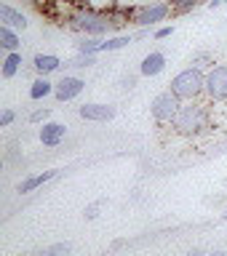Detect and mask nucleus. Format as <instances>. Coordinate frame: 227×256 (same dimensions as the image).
I'll use <instances>...</instances> for the list:
<instances>
[{"label": "nucleus", "mask_w": 227, "mask_h": 256, "mask_svg": "<svg viewBox=\"0 0 227 256\" xmlns=\"http://www.w3.org/2000/svg\"><path fill=\"white\" fill-rule=\"evenodd\" d=\"M0 46H3L6 51H19L22 40H19V35H16V30L6 27V24H0Z\"/></svg>", "instance_id": "2eb2a0df"}, {"label": "nucleus", "mask_w": 227, "mask_h": 256, "mask_svg": "<svg viewBox=\"0 0 227 256\" xmlns=\"http://www.w3.org/2000/svg\"><path fill=\"white\" fill-rule=\"evenodd\" d=\"M83 88H86V83H83L80 78H75V75H64L59 83H56L54 94H56V99H59V102H72L80 91H83Z\"/></svg>", "instance_id": "0eeeda50"}, {"label": "nucleus", "mask_w": 227, "mask_h": 256, "mask_svg": "<svg viewBox=\"0 0 227 256\" xmlns=\"http://www.w3.org/2000/svg\"><path fill=\"white\" fill-rule=\"evenodd\" d=\"M70 24L80 32H86V35H104V32H110V27H115L110 19V14H96V11H78L72 14Z\"/></svg>", "instance_id": "7ed1b4c3"}, {"label": "nucleus", "mask_w": 227, "mask_h": 256, "mask_svg": "<svg viewBox=\"0 0 227 256\" xmlns=\"http://www.w3.org/2000/svg\"><path fill=\"white\" fill-rule=\"evenodd\" d=\"M179 102L182 99L174 91H163L160 96H155V102H152V107H150L152 118H155L158 123H171L176 118V112H179V107H182Z\"/></svg>", "instance_id": "20e7f679"}, {"label": "nucleus", "mask_w": 227, "mask_h": 256, "mask_svg": "<svg viewBox=\"0 0 227 256\" xmlns=\"http://www.w3.org/2000/svg\"><path fill=\"white\" fill-rule=\"evenodd\" d=\"M0 24H6V27H11V30H24L27 27V16H24L22 11H16L14 6H8V3H3L0 6Z\"/></svg>", "instance_id": "9d476101"}, {"label": "nucleus", "mask_w": 227, "mask_h": 256, "mask_svg": "<svg viewBox=\"0 0 227 256\" xmlns=\"http://www.w3.org/2000/svg\"><path fill=\"white\" fill-rule=\"evenodd\" d=\"M96 211H99V203L88 206V208H86V219H96Z\"/></svg>", "instance_id": "a878e982"}, {"label": "nucleus", "mask_w": 227, "mask_h": 256, "mask_svg": "<svg viewBox=\"0 0 227 256\" xmlns=\"http://www.w3.org/2000/svg\"><path fill=\"white\" fill-rule=\"evenodd\" d=\"M32 67H35L40 75H51V72H56L62 67V59L54 54H38L35 59H32Z\"/></svg>", "instance_id": "f8f14e48"}, {"label": "nucleus", "mask_w": 227, "mask_h": 256, "mask_svg": "<svg viewBox=\"0 0 227 256\" xmlns=\"http://www.w3.org/2000/svg\"><path fill=\"white\" fill-rule=\"evenodd\" d=\"M78 115L83 120H91V123H107V120L115 118V107L112 104H83L78 110Z\"/></svg>", "instance_id": "6e6552de"}, {"label": "nucleus", "mask_w": 227, "mask_h": 256, "mask_svg": "<svg viewBox=\"0 0 227 256\" xmlns=\"http://www.w3.org/2000/svg\"><path fill=\"white\" fill-rule=\"evenodd\" d=\"M227 3V0H208V6H211V8H219V6H224Z\"/></svg>", "instance_id": "cd10ccee"}, {"label": "nucleus", "mask_w": 227, "mask_h": 256, "mask_svg": "<svg viewBox=\"0 0 227 256\" xmlns=\"http://www.w3.org/2000/svg\"><path fill=\"white\" fill-rule=\"evenodd\" d=\"M78 51H80V54H96V51H102V38H99V35H86V38H80V40H78Z\"/></svg>", "instance_id": "f3484780"}, {"label": "nucleus", "mask_w": 227, "mask_h": 256, "mask_svg": "<svg viewBox=\"0 0 227 256\" xmlns=\"http://www.w3.org/2000/svg\"><path fill=\"white\" fill-rule=\"evenodd\" d=\"M46 118H48V110H46V107H43V110H35V112L30 115L32 123H40V120H46Z\"/></svg>", "instance_id": "b1692460"}, {"label": "nucleus", "mask_w": 227, "mask_h": 256, "mask_svg": "<svg viewBox=\"0 0 227 256\" xmlns=\"http://www.w3.org/2000/svg\"><path fill=\"white\" fill-rule=\"evenodd\" d=\"M171 32H174V27H158V30H155V38H158V40H163V38L171 35Z\"/></svg>", "instance_id": "393cba45"}, {"label": "nucleus", "mask_w": 227, "mask_h": 256, "mask_svg": "<svg viewBox=\"0 0 227 256\" xmlns=\"http://www.w3.org/2000/svg\"><path fill=\"white\" fill-rule=\"evenodd\" d=\"M200 6V0H171V8L176 14H187L192 11V8H198Z\"/></svg>", "instance_id": "aec40b11"}, {"label": "nucleus", "mask_w": 227, "mask_h": 256, "mask_svg": "<svg viewBox=\"0 0 227 256\" xmlns=\"http://www.w3.org/2000/svg\"><path fill=\"white\" fill-rule=\"evenodd\" d=\"M168 11H171V6H168V3L139 6L134 11V24H139V27H152V24H158V22H166Z\"/></svg>", "instance_id": "39448f33"}, {"label": "nucleus", "mask_w": 227, "mask_h": 256, "mask_svg": "<svg viewBox=\"0 0 227 256\" xmlns=\"http://www.w3.org/2000/svg\"><path fill=\"white\" fill-rule=\"evenodd\" d=\"M54 88H56V83H51L46 75H40L35 83H32V88H30V99H35V102L46 99L48 94H54Z\"/></svg>", "instance_id": "4468645a"}, {"label": "nucleus", "mask_w": 227, "mask_h": 256, "mask_svg": "<svg viewBox=\"0 0 227 256\" xmlns=\"http://www.w3.org/2000/svg\"><path fill=\"white\" fill-rule=\"evenodd\" d=\"M14 123V110H3V112H0V126H11Z\"/></svg>", "instance_id": "5701e85b"}, {"label": "nucleus", "mask_w": 227, "mask_h": 256, "mask_svg": "<svg viewBox=\"0 0 227 256\" xmlns=\"http://www.w3.org/2000/svg\"><path fill=\"white\" fill-rule=\"evenodd\" d=\"M171 126L176 128V134L182 136H198L206 131L208 126V112L203 104H182L179 112H176V118L171 120Z\"/></svg>", "instance_id": "f257e3e1"}, {"label": "nucleus", "mask_w": 227, "mask_h": 256, "mask_svg": "<svg viewBox=\"0 0 227 256\" xmlns=\"http://www.w3.org/2000/svg\"><path fill=\"white\" fill-rule=\"evenodd\" d=\"M206 94L214 102H227V64H219L206 75Z\"/></svg>", "instance_id": "423d86ee"}, {"label": "nucleus", "mask_w": 227, "mask_h": 256, "mask_svg": "<svg viewBox=\"0 0 227 256\" xmlns=\"http://www.w3.org/2000/svg\"><path fill=\"white\" fill-rule=\"evenodd\" d=\"M22 67V54L19 51H8V56L3 59V78H14Z\"/></svg>", "instance_id": "dca6fc26"}, {"label": "nucleus", "mask_w": 227, "mask_h": 256, "mask_svg": "<svg viewBox=\"0 0 227 256\" xmlns=\"http://www.w3.org/2000/svg\"><path fill=\"white\" fill-rule=\"evenodd\" d=\"M171 91L179 96V99H187V102L198 99V96L206 91V75L200 72V67L182 70L179 75L171 80Z\"/></svg>", "instance_id": "f03ea898"}, {"label": "nucleus", "mask_w": 227, "mask_h": 256, "mask_svg": "<svg viewBox=\"0 0 227 256\" xmlns=\"http://www.w3.org/2000/svg\"><path fill=\"white\" fill-rule=\"evenodd\" d=\"M211 59V54L208 51H198V54H192L190 56V64H195V67H203V62Z\"/></svg>", "instance_id": "4be33fe9"}, {"label": "nucleus", "mask_w": 227, "mask_h": 256, "mask_svg": "<svg viewBox=\"0 0 227 256\" xmlns=\"http://www.w3.org/2000/svg\"><path fill=\"white\" fill-rule=\"evenodd\" d=\"M128 43H134V35H118V38H107V40H102V51H118V48H126Z\"/></svg>", "instance_id": "a211bd4d"}, {"label": "nucleus", "mask_w": 227, "mask_h": 256, "mask_svg": "<svg viewBox=\"0 0 227 256\" xmlns=\"http://www.w3.org/2000/svg\"><path fill=\"white\" fill-rule=\"evenodd\" d=\"M134 83H136V78H134V75H128V78H123V80H120V86H126V88H131Z\"/></svg>", "instance_id": "bb28decb"}, {"label": "nucleus", "mask_w": 227, "mask_h": 256, "mask_svg": "<svg viewBox=\"0 0 227 256\" xmlns=\"http://www.w3.org/2000/svg\"><path fill=\"white\" fill-rule=\"evenodd\" d=\"M224 219H227V211H224Z\"/></svg>", "instance_id": "c756f323"}, {"label": "nucleus", "mask_w": 227, "mask_h": 256, "mask_svg": "<svg viewBox=\"0 0 227 256\" xmlns=\"http://www.w3.org/2000/svg\"><path fill=\"white\" fill-rule=\"evenodd\" d=\"M163 67H166V56L160 54V51H152V54H147L142 59V67H139V72L144 78H155V75H160L163 72Z\"/></svg>", "instance_id": "9b49d317"}, {"label": "nucleus", "mask_w": 227, "mask_h": 256, "mask_svg": "<svg viewBox=\"0 0 227 256\" xmlns=\"http://www.w3.org/2000/svg\"><path fill=\"white\" fill-rule=\"evenodd\" d=\"M56 176V171H43V174H35V176H27L22 184H19V192L22 195H27V192H35L38 187H43L46 182H51Z\"/></svg>", "instance_id": "ddd939ff"}, {"label": "nucleus", "mask_w": 227, "mask_h": 256, "mask_svg": "<svg viewBox=\"0 0 227 256\" xmlns=\"http://www.w3.org/2000/svg\"><path fill=\"white\" fill-rule=\"evenodd\" d=\"M67 256V254H72V246L70 243H56V246H51V248H43V256Z\"/></svg>", "instance_id": "412c9836"}, {"label": "nucleus", "mask_w": 227, "mask_h": 256, "mask_svg": "<svg viewBox=\"0 0 227 256\" xmlns=\"http://www.w3.org/2000/svg\"><path fill=\"white\" fill-rule=\"evenodd\" d=\"M30 3H40V0H30Z\"/></svg>", "instance_id": "c85d7f7f"}, {"label": "nucleus", "mask_w": 227, "mask_h": 256, "mask_svg": "<svg viewBox=\"0 0 227 256\" xmlns=\"http://www.w3.org/2000/svg\"><path fill=\"white\" fill-rule=\"evenodd\" d=\"M64 136H67V128L62 123H43V128H40V144L43 147H56V144L64 142Z\"/></svg>", "instance_id": "1a4fd4ad"}, {"label": "nucleus", "mask_w": 227, "mask_h": 256, "mask_svg": "<svg viewBox=\"0 0 227 256\" xmlns=\"http://www.w3.org/2000/svg\"><path fill=\"white\" fill-rule=\"evenodd\" d=\"M96 64V54H80L78 51V56L72 62H67L64 67H78V70H83V67H94Z\"/></svg>", "instance_id": "6ab92c4d"}]
</instances>
